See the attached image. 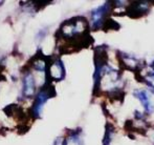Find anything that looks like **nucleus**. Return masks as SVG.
I'll list each match as a JSON object with an SVG mask.
<instances>
[{
    "label": "nucleus",
    "mask_w": 154,
    "mask_h": 145,
    "mask_svg": "<svg viewBox=\"0 0 154 145\" xmlns=\"http://www.w3.org/2000/svg\"><path fill=\"white\" fill-rule=\"evenodd\" d=\"M144 79H145V83L148 85V87L151 90V92L154 93V71L147 74Z\"/></svg>",
    "instance_id": "9b49d317"
},
{
    "label": "nucleus",
    "mask_w": 154,
    "mask_h": 145,
    "mask_svg": "<svg viewBox=\"0 0 154 145\" xmlns=\"http://www.w3.org/2000/svg\"><path fill=\"white\" fill-rule=\"evenodd\" d=\"M88 21L82 16L64 21L56 33L57 41H61L60 54H69L88 46L92 39L88 34Z\"/></svg>",
    "instance_id": "f257e3e1"
},
{
    "label": "nucleus",
    "mask_w": 154,
    "mask_h": 145,
    "mask_svg": "<svg viewBox=\"0 0 154 145\" xmlns=\"http://www.w3.org/2000/svg\"><path fill=\"white\" fill-rule=\"evenodd\" d=\"M150 10V4L145 1L133 2L131 5L128 6V15L131 17H142L147 15V13Z\"/></svg>",
    "instance_id": "0eeeda50"
},
{
    "label": "nucleus",
    "mask_w": 154,
    "mask_h": 145,
    "mask_svg": "<svg viewBox=\"0 0 154 145\" xmlns=\"http://www.w3.org/2000/svg\"><path fill=\"white\" fill-rule=\"evenodd\" d=\"M36 94V83H35V78L32 74L27 71L23 77L22 82V93L21 97L23 99H32L34 95Z\"/></svg>",
    "instance_id": "39448f33"
},
{
    "label": "nucleus",
    "mask_w": 154,
    "mask_h": 145,
    "mask_svg": "<svg viewBox=\"0 0 154 145\" xmlns=\"http://www.w3.org/2000/svg\"><path fill=\"white\" fill-rule=\"evenodd\" d=\"M114 135V127L111 124H107L105 127V134L103 138V145H110L113 139Z\"/></svg>",
    "instance_id": "9d476101"
},
{
    "label": "nucleus",
    "mask_w": 154,
    "mask_h": 145,
    "mask_svg": "<svg viewBox=\"0 0 154 145\" xmlns=\"http://www.w3.org/2000/svg\"><path fill=\"white\" fill-rule=\"evenodd\" d=\"M120 62L122 63V65H124L128 70L132 71V72L138 71V68H140V61L135 57L128 55V54H120Z\"/></svg>",
    "instance_id": "6e6552de"
},
{
    "label": "nucleus",
    "mask_w": 154,
    "mask_h": 145,
    "mask_svg": "<svg viewBox=\"0 0 154 145\" xmlns=\"http://www.w3.org/2000/svg\"><path fill=\"white\" fill-rule=\"evenodd\" d=\"M56 96V90L55 86L51 82L45 81V83L40 87L38 90L36 97H35V102L32 103V106L31 109V114L34 119L40 118V115L42 112L43 106L44 104L49 100V99L54 98Z\"/></svg>",
    "instance_id": "f03ea898"
},
{
    "label": "nucleus",
    "mask_w": 154,
    "mask_h": 145,
    "mask_svg": "<svg viewBox=\"0 0 154 145\" xmlns=\"http://www.w3.org/2000/svg\"><path fill=\"white\" fill-rule=\"evenodd\" d=\"M110 3L111 2H106L103 5L97 6L91 12V14H90V27L92 31H97V30L104 27V24L106 22V17L108 16L110 8H111V5H109Z\"/></svg>",
    "instance_id": "7ed1b4c3"
},
{
    "label": "nucleus",
    "mask_w": 154,
    "mask_h": 145,
    "mask_svg": "<svg viewBox=\"0 0 154 145\" xmlns=\"http://www.w3.org/2000/svg\"><path fill=\"white\" fill-rule=\"evenodd\" d=\"M133 95L140 101V104L143 105L145 112H147L148 115L152 114L154 112V104L152 103V101H151V98L149 97L148 92L145 90H135L133 92Z\"/></svg>",
    "instance_id": "423d86ee"
},
{
    "label": "nucleus",
    "mask_w": 154,
    "mask_h": 145,
    "mask_svg": "<svg viewBox=\"0 0 154 145\" xmlns=\"http://www.w3.org/2000/svg\"><path fill=\"white\" fill-rule=\"evenodd\" d=\"M62 145H84L81 131H71L69 135L62 140Z\"/></svg>",
    "instance_id": "1a4fd4ad"
},
{
    "label": "nucleus",
    "mask_w": 154,
    "mask_h": 145,
    "mask_svg": "<svg viewBox=\"0 0 154 145\" xmlns=\"http://www.w3.org/2000/svg\"><path fill=\"white\" fill-rule=\"evenodd\" d=\"M65 75H66V73H65V68L62 60L60 58H56L54 60L51 59L47 71L45 72L46 81H49L51 83L54 81H62L65 78Z\"/></svg>",
    "instance_id": "20e7f679"
}]
</instances>
